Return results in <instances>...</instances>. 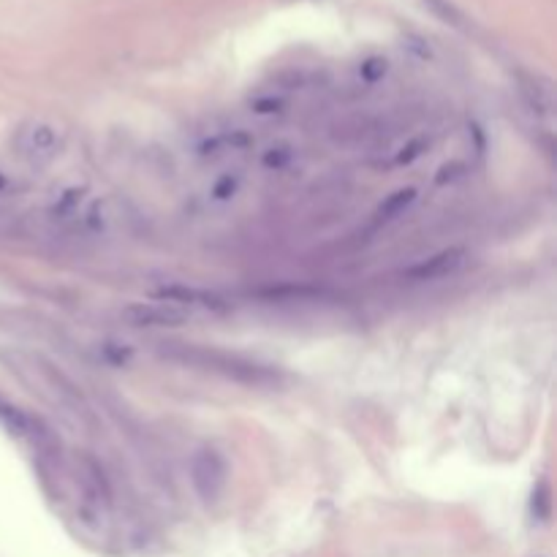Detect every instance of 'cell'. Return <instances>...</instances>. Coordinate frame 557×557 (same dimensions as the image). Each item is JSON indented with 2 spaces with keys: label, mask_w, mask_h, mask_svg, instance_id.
Wrapping results in <instances>:
<instances>
[{
  "label": "cell",
  "mask_w": 557,
  "mask_h": 557,
  "mask_svg": "<svg viewBox=\"0 0 557 557\" xmlns=\"http://www.w3.org/2000/svg\"><path fill=\"white\" fill-rule=\"evenodd\" d=\"M11 370L19 373L33 392H38L47 403H52L55 408H60L66 416L77 419V422H90V408L82 397V392L77 389V384L58 370L49 359L38 356V353H11Z\"/></svg>",
  "instance_id": "obj_1"
},
{
  "label": "cell",
  "mask_w": 557,
  "mask_h": 557,
  "mask_svg": "<svg viewBox=\"0 0 557 557\" xmlns=\"http://www.w3.org/2000/svg\"><path fill=\"white\" fill-rule=\"evenodd\" d=\"M166 359H177L194 367H205L213 373H221L226 378H234L239 384L247 386H278L280 384V373L264 364H253L247 359L239 356H228V353H218V351H207V348H188V345H169L163 348Z\"/></svg>",
  "instance_id": "obj_2"
},
{
  "label": "cell",
  "mask_w": 557,
  "mask_h": 557,
  "mask_svg": "<svg viewBox=\"0 0 557 557\" xmlns=\"http://www.w3.org/2000/svg\"><path fill=\"white\" fill-rule=\"evenodd\" d=\"M74 478L79 487V495L85 500L88 509L93 511H107L111 506V487L101 462L96 457H90L88 451H79L74 457Z\"/></svg>",
  "instance_id": "obj_3"
},
{
  "label": "cell",
  "mask_w": 557,
  "mask_h": 557,
  "mask_svg": "<svg viewBox=\"0 0 557 557\" xmlns=\"http://www.w3.org/2000/svg\"><path fill=\"white\" fill-rule=\"evenodd\" d=\"M191 481L205 503H215L228 484V465L218 451L202 448L191 459Z\"/></svg>",
  "instance_id": "obj_4"
},
{
  "label": "cell",
  "mask_w": 557,
  "mask_h": 557,
  "mask_svg": "<svg viewBox=\"0 0 557 557\" xmlns=\"http://www.w3.org/2000/svg\"><path fill=\"white\" fill-rule=\"evenodd\" d=\"M120 319L133 327V330H152V327H180L188 321V316L172 305H163V302H133L128 308L120 310Z\"/></svg>",
  "instance_id": "obj_5"
},
{
  "label": "cell",
  "mask_w": 557,
  "mask_h": 557,
  "mask_svg": "<svg viewBox=\"0 0 557 557\" xmlns=\"http://www.w3.org/2000/svg\"><path fill=\"white\" fill-rule=\"evenodd\" d=\"M152 300L155 302H163V305H172V308H199V310H226V300L215 291H207V289H194V286H163L158 291H152Z\"/></svg>",
  "instance_id": "obj_6"
},
{
  "label": "cell",
  "mask_w": 557,
  "mask_h": 557,
  "mask_svg": "<svg viewBox=\"0 0 557 557\" xmlns=\"http://www.w3.org/2000/svg\"><path fill=\"white\" fill-rule=\"evenodd\" d=\"M468 258V250L465 247H448V250H441L430 258H422L416 264H411L403 278L414 280V283H427V280H441V278H448L454 275Z\"/></svg>",
  "instance_id": "obj_7"
},
{
  "label": "cell",
  "mask_w": 557,
  "mask_h": 557,
  "mask_svg": "<svg viewBox=\"0 0 557 557\" xmlns=\"http://www.w3.org/2000/svg\"><path fill=\"white\" fill-rule=\"evenodd\" d=\"M0 422L8 427L11 436L30 441L36 448H52V444H55L52 436H49V430H47L36 416H30V414H25L22 408H16V405H11V403H3V400H0Z\"/></svg>",
  "instance_id": "obj_8"
},
{
  "label": "cell",
  "mask_w": 557,
  "mask_h": 557,
  "mask_svg": "<svg viewBox=\"0 0 557 557\" xmlns=\"http://www.w3.org/2000/svg\"><path fill=\"white\" fill-rule=\"evenodd\" d=\"M22 155H27L33 163H47L58 155L60 150V136L52 125L47 122H33L22 136H19Z\"/></svg>",
  "instance_id": "obj_9"
},
{
  "label": "cell",
  "mask_w": 557,
  "mask_h": 557,
  "mask_svg": "<svg viewBox=\"0 0 557 557\" xmlns=\"http://www.w3.org/2000/svg\"><path fill=\"white\" fill-rule=\"evenodd\" d=\"M414 202H416V188H400V191L389 194V196L381 202V207H378V213H375V221L378 223L394 221V218H400Z\"/></svg>",
  "instance_id": "obj_10"
},
{
  "label": "cell",
  "mask_w": 557,
  "mask_h": 557,
  "mask_svg": "<svg viewBox=\"0 0 557 557\" xmlns=\"http://www.w3.org/2000/svg\"><path fill=\"white\" fill-rule=\"evenodd\" d=\"M261 294L267 300H286V302H291V300H316V297L324 294V289H313V286H278V289H267Z\"/></svg>",
  "instance_id": "obj_11"
},
{
  "label": "cell",
  "mask_w": 557,
  "mask_h": 557,
  "mask_svg": "<svg viewBox=\"0 0 557 557\" xmlns=\"http://www.w3.org/2000/svg\"><path fill=\"white\" fill-rule=\"evenodd\" d=\"M427 3V8L433 11V14H438L441 19H444L446 25H451V27H465V16L459 14V8L454 5V3H448V0H425Z\"/></svg>",
  "instance_id": "obj_12"
},
{
  "label": "cell",
  "mask_w": 557,
  "mask_h": 557,
  "mask_svg": "<svg viewBox=\"0 0 557 557\" xmlns=\"http://www.w3.org/2000/svg\"><path fill=\"white\" fill-rule=\"evenodd\" d=\"M386 68H389V66H386L384 58H370V60L362 63V79H364V82H378V79H384Z\"/></svg>",
  "instance_id": "obj_13"
},
{
  "label": "cell",
  "mask_w": 557,
  "mask_h": 557,
  "mask_svg": "<svg viewBox=\"0 0 557 557\" xmlns=\"http://www.w3.org/2000/svg\"><path fill=\"white\" fill-rule=\"evenodd\" d=\"M291 161V147H272L267 155H264V166L269 169H280Z\"/></svg>",
  "instance_id": "obj_14"
},
{
  "label": "cell",
  "mask_w": 557,
  "mask_h": 557,
  "mask_svg": "<svg viewBox=\"0 0 557 557\" xmlns=\"http://www.w3.org/2000/svg\"><path fill=\"white\" fill-rule=\"evenodd\" d=\"M427 144H430L427 139H414V142H411V144H408V147L400 152L397 163H411V161H416V158H419V155L427 150Z\"/></svg>",
  "instance_id": "obj_15"
},
{
  "label": "cell",
  "mask_w": 557,
  "mask_h": 557,
  "mask_svg": "<svg viewBox=\"0 0 557 557\" xmlns=\"http://www.w3.org/2000/svg\"><path fill=\"white\" fill-rule=\"evenodd\" d=\"M236 185H239V177H231V174H226L221 183L213 188V194H215V199H228L234 191H236Z\"/></svg>",
  "instance_id": "obj_16"
},
{
  "label": "cell",
  "mask_w": 557,
  "mask_h": 557,
  "mask_svg": "<svg viewBox=\"0 0 557 557\" xmlns=\"http://www.w3.org/2000/svg\"><path fill=\"white\" fill-rule=\"evenodd\" d=\"M3 188H5V177L0 174V191H3Z\"/></svg>",
  "instance_id": "obj_17"
}]
</instances>
